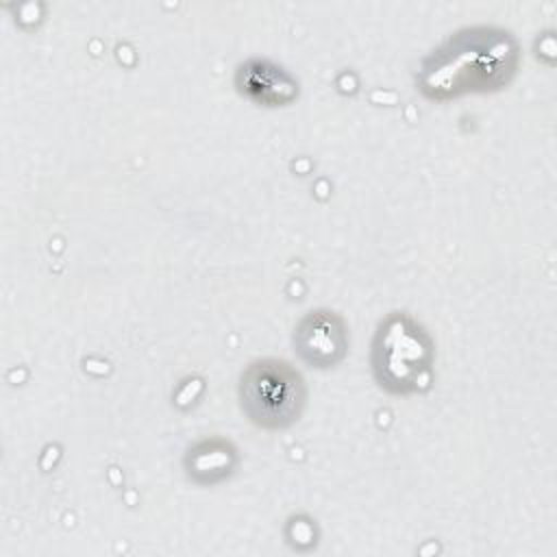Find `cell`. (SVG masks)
<instances>
[{
    "label": "cell",
    "mask_w": 557,
    "mask_h": 557,
    "mask_svg": "<svg viewBox=\"0 0 557 557\" xmlns=\"http://www.w3.org/2000/svg\"><path fill=\"white\" fill-rule=\"evenodd\" d=\"M433 342L407 313H389L372 342V370L381 387L411 394L429 387Z\"/></svg>",
    "instance_id": "1"
},
{
    "label": "cell",
    "mask_w": 557,
    "mask_h": 557,
    "mask_svg": "<svg viewBox=\"0 0 557 557\" xmlns=\"http://www.w3.org/2000/svg\"><path fill=\"white\" fill-rule=\"evenodd\" d=\"M307 400V387L296 368L283 359H257L239 379V403L248 420L261 429L292 426Z\"/></svg>",
    "instance_id": "2"
},
{
    "label": "cell",
    "mask_w": 557,
    "mask_h": 557,
    "mask_svg": "<svg viewBox=\"0 0 557 557\" xmlns=\"http://www.w3.org/2000/svg\"><path fill=\"white\" fill-rule=\"evenodd\" d=\"M294 346L298 357L311 368L337 366L348 348L344 320L329 309L309 311L294 331Z\"/></svg>",
    "instance_id": "3"
},
{
    "label": "cell",
    "mask_w": 557,
    "mask_h": 557,
    "mask_svg": "<svg viewBox=\"0 0 557 557\" xmlns=\"http://www.w3.org/2000/svg\"><path fill=\"white\" fill-rule=\"evenodd\" d=\"M239 94L263 107H283L298 96V83L281 65L268 59H250L237 67Z\"/></svg>",
    "instance_id": "4"
},
{
    "label": "cell",
    "mask_w": 557,
    "mask_h": 557,
    "mask_svg": "<svg viewBox=\"0 0 557 557\" xmlns=\"http://www.w3.org/2000/svg\"><path fill=\"white\" fill-rule=\"evenodd\" d=\"M237 468V450L222 437H209L194 444L185 455V470L198 485H215Z\"/></svg>",
    "instance_id": "5"
}]
</instances>
